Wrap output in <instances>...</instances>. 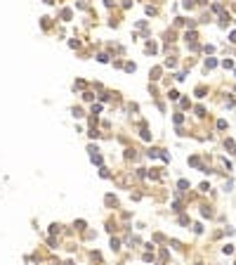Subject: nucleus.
Returning <instances> with one entry per match:
<instances>
[{
  "label": "nucleus",
  "mask_w": 236,
  "mask_h": 265,
  "mask_svg": "<svg viewBox=\"0 0 236 265\" xmlns=\"http://www.w3.org/2000/svg\"><path fill=\"white\" fill-rule=\"evenodd\" d=\"M229 40H231V43H236V31L231 33V38H229Z\"/></svg>",
  "instance_id": "f257e3e1"
}]
</instances>
